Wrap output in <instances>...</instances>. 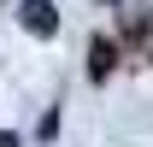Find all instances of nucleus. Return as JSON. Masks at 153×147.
<instances>
[{"label":"nucleus","mask_w":153,"mask_h":147,"mask_svg":"<svg viewBox=\"0 0 153 147\" xmlns=\"http://www.w3.org/2000/svg\"><path fill=\"white\" fill-rule=\"evenodd\" d=\"M106 65H112V47H106V41H94V76H106Z\"/></svg>","instance_id":"2"},{"label":"nucleus","mask_w":153,"mask_h":147,"mask_svg":"<svg viewBox=\"0 0 153 147\" xmlns=\"http://www.w3.org/2000/svg\"><path fill=\"white\" fill-rule=\"evenodd\" d=\"M0 147H18V135H12V129H0Z\"/></svg>","instance_id":"3"},{"label":"nucleus","mask_w":153,"mask_h":147,"mask_svg":"<svg viewBox=\"0 0 153 147\" xmlns=\"http://www.w3.org/2000/svg\"><path fill=\"white\" fill-rule=\"evenodd\" d=\"M24 30H30V36H53L59 30V12H53V0H24Z\"/></svg>","instance_id":"1"}]
</instances>
